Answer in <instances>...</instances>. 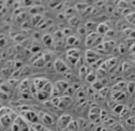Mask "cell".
Returning a JSON list of instances; mask_svg holds the SVG:
<instances>
[{
    "mask_svg": "<svg viewBox=\"0 0 135 131\" xmlns=\"http://www.w3.org/2000/svg\"><path fill=\"white\" fill-rule=\"evenodd\" d=\"M12 131H29V127L21 118H16L12 126Z\"/></svg>",
    "mask_w": 135,
    "mask_h": 131,
    "instance_id": "1",
    "label": "cell"
},
{
    "mask_svg": "<svg viewBox=\"0 0 135 131\" xmlns=\"http://www.w3.org/2000/svg\"><path fill=\"white\" fill-rule=\"evenodd\" d=\"M128 90L130 91L131 93H132L133 91H135V82H130L129 83H128Z\"/></svg>",
    "mask_w": 135,
    "mask_h": 131,
    "instance_id": "2",
    "label": "cell"
}]
</instances>
